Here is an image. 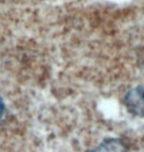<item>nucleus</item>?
Here are the masks:
<instances>
[{"label":"nucleus","mask_w":144,"mask_h":152,"mask_svg":"<svg viewBox=\"0 0 144 152\" xmlns=\"http://www.w3.org/2000/svg\"><path fill=\"white\" fill-rule=\"evenodd\" d=\"M124 103L130 114L144 117V86H137L128 91Z\"/></svg>","instance_id":"f257e3e1"},{"label":"nucleus","mask_w":144,"mask_h":152,"mask_svg":"<svg viewBox=\"0 0 144 152\" xmlns=\"http://www.w3.org/2000/svg\"><path fill=\"white\" fill-rule=\"evenodd\" d=\"M88 152H126L124 145L118 139H107L101 143L97 148Z\"/></svg>","instance_id":"f03ea898"},{"label":"nucleus","mask_w":144,"mask_h":152,"mask_svg":"<svg viewBox=\"0 0 144 152\" xmlns=\"http://www.w3.org/2000/svg\"><path fill=\"white\" fill-rule=\"evenodd\" d=\"M3 113H4V103H3L2 98L0 97V120L2 118Z\"/></svg>","instance_id":"7ed1b4c3"}]
</instances>
